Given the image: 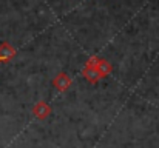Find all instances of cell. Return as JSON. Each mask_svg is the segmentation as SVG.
<instances>
[{"mask_svg":"<svg viewBox=\"0 0 159 148\" xmlns=\"http://www.w3.org/2000/svg\"><path fill=\"white\" fill-rule=\"evenodd\" d=\"M50 114H51V106H50L45 100H39V102L33 106V116L37 117L39 120H45Z\"/></svg>","mask_w":159,"mask_h":148,"instance_id":"obj_1","label":"cell"},{"mask_svg":"<svg viewBox=\"0 0 159 148\" xmlns=\"http://www.w3.org/2000/svg\"><path fill=\"white\" fill-rule=\"evenodd\" d=\"M53 85L59 93H65L70 87H71V79L66 73H59L53 80Z\"/></svg>","mask_w":159,"mask_h":148,"instance_id":"obj_2","label":"cell"},{"mask_svg":"<svg viewBox=\"0 0 159 148\" xmlns=\"http://www.w3.org/2000/svg\"><path fill=\"white\" fill-rule=\"evenodd\" d=\"M16 54H17V51L11 43H8V42H2L0 43V62L8 63V62H11L16 57Z\"/></svg>","mask_w":159,"mask_h":148,"instance_id":"obj_3","label":"cell"},{"mask_svg":"<svg viewBox=\"0 0 159 148\" xmlns=\"http://www.w3.org/2000/svg\"><path fill=\"white\" fill-rule=\"evenodd\" d=\"M82 76H84L90 83H98V82L101 80V77H99V74H98V71H96L94 66H88V65H85L84 70H82Z\"/></svg>","mask_w":159,"mask_h":148,"instance_id":"obj_4","label":"cell"},{"mask_svg":"<svg viewBox=\"0 0 159 148\" xmlns=\"http://www.w3.org/2000/svg\"><path fill=\"white\" fill-rule=\"evenodd\" d=\"M96 71H98V74H99L101 79H102V77H107L108 74L113 73V65H111L108 60H105V59H101L99 63L96 65Z\"/></svg>","mask_w":159,"mask_h":148,"instance_id":"obj_5","label":"cell"},{"mask_svg":"<svg viewBox=\"0 0 159 148\" xmlns=\"http://www.w3.org/2000/svg\"><path fill=\"white\" fill-rule=\"evenodd\" d=\"M99 60H101V59H99L98 56H93V57H90V59L87 60L85 65H88V66H94V68H96V65L99 63Z\"/></svg>","mask_w":159,"mask_h":148,"instance_id":"obj_6","label":"cell"}]
</instances>
